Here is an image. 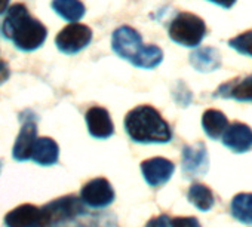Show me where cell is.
<instances>
[{
  "label": "cell",
  "instance_id": "obj_1",
  "mask_svg": "<svg viewBox=\"0 0 252 227\" xmlns=\"http://www.w3.org/2000/svg\"><path fill=\"white\" fill-rule=\"evenodd\" d=\"M2 30L3 34L24 52H32L40 48L48 36L46 27L39 20L33 18L27 6L23 3H15L8 8Z\"/></svg>",
  "mask_w": 252,
  "mask_h": 227
},
{
  "label": "cell",
  "instance_id": "obj_2",
  "mask_svg": "<svg viewBox=\"0 0 252 227\" xmlns=\"http://www.w3.org/2000/svg\"><path fill=\"white\" fill-rule=\"evenodd\" d=\"M111 48L120 58L140 68L150 70L163 61V51L156 45H144L141 34L129 26H122L114 30Z\"/></svg>",
  "mask_w": 252,
  "mask_h": 227
},
{
  "label": "cell",
  "instance_id": "obj_3",
  "mask_svg": "<svg viewBox=\"0 0 252 227\" xmlns=\"http://www.w3.org/2000/svg\"><path fill=\"white\" fill-rule=\"evenodd\" d=\"M125 130L137 143H169L172 131L169 124L152 105H138L125 118Z\"/></svg>",
  "mask_w": 252,
  "mask_h": 227
},
{
  "label": "cell",
  "instance_id": "obj_4",
  "mask_svg": "<svg viewBox=\"0 0 252 227\" xmlns=\"http://www.w3.org/2000/svg\"><path fill=\"white\" fill-rule=\"evenodd\" d=\"M168 33L172 42L186 48H196L206 36V24L191 12H180L171 21Z\"/></svg>",
  "mask_w": 252,
  "mask_h": 227
},
{
  "label": "cell",
  "instance_id": "obj_5",
  "mask_svg": "<svg viewBox=\"0 0 252 227\" xmlns=\"http://www.w3.org/2000/svg\"><path fill=\"white\" fill-rule=\"evenodd\" d=\"M40 212H42L43 226L52 227L54 224L64 223L71 218L74 220L76 217L85 212V208L80 199L74 196H65L49 202L48 205L40 208Z\"/></svg>",
  "mask_w": 252,
  "mask_h": 227
},
{
  "label": "cell",
  "instance_id": "obj_6",
  "mask_svg": "<svg viewBox=\"0 0 252 227\" xmlns=\"http://www.w3.org/2000/svg\"><path fill=\"white\" fill-rule=\"evenodd\" d=\"M92 40V30L80 23H73L64 27L55 37L57 48L67 55H74L85 49Z\"/></svg>",
  "mask_w": 252,
  "mask_h": 227
},
{
  "label": "cell",
  "instance_id": "obj_7",
  "mask_svg": "<svg viewBox=\"0 0 252 227\" xmlns=\"http://www.w3.org/2000/svg\"><path fill=\"white\" fill-rule=\"evenodd\" d=\"M80 200L91 208H105L114 200V190L108 180L94 178L82 187Z\"/></svg>",
  "mask_w": 252,
  "mask_h": 227
},
{
  "label": "cell",
  "instance_id": "obj_8",
  "mask_svg": "<svg viewBox=\"0 0 252 227\" xmlns=\"http://www.w3.org/2000/svg\"><path fill=\"white\" fill-rule=\"evenodd\" d=\"M209 158L203 143L186 146L183 149V172L187 178H194L206 174Z\"/></svg>",
  "mask_w": 252,
  "mask_h": 227
},
{
  "label": "cell",
  "instance_id": "obj_9",
  "mask_svg": "<svg viewBox=\"0 0 252 227\" xmlns=\"http://www.w3.org/2000/svg\"><path fill=\"white\" fill-rule=\"evenodd\" d=\"M175 171V165L165 158H152L141 163V172L144 180L152 187H160L166 184Z\"/></svg>",
  "mask_w": 252,
  "mask_h": 227
},
{
  "label": "cell",
  "instance_id": "obj_10",
  "mask_svg": "<svg viewBox=\"0 0 252 227\" xmlns=\"http://www.w3.org/2000/svg\"><path fill=\"white\" fill-rule=\"evenodd\" d=\"M222 144L233 153H246L252 149V130L242 122H233L221 137Z\"/></svg>",
  "mask_w": 252,
  "mask_h": 227
},
{
  "label": "cell",
  "instance_id": "obj_11",
  "mask_svg": "<svg viewBox=\"0 0 252 227\" xmlns=\"http://www.w3.org/2000/svg\"><path fill=\"white\" fill-rule=\"evenodd\" d=\"M86 125L89 130V134L94 138L98 140H105L113 135L114 132V125L111 122L110 113L102 108V107H91L86 111Z\"/></svg>",
  "mask_w": 252,
  "mask_h": 227
},
{
  "label": "cell",
  "instance_id": "obj_12",
  "mask_svg": "<svg viewBox=\"0 0 252 227\" xmlns=\"http://www.w3.org/2000/svg\"><path fill=\"white\" fill-rule=\"evenodd\" d=\"M37 140V125L33 118H29L18 134V138L12 149V156L18 162L29 161L32 158V152L34 147V143Z\"/></svg>",
  "mask_w": 252,
  "mask_h": 227
},
{
  "label": "cell",
  "instance_id": "obj_13",
  "mask_svg": "<svg viewBox=\"0 0 252 227\" xmlns=\"http://www.w3.org/2000/svg\"><path fill=\"white\" fill-rule=\"evenodd\" d=\"M5 224L6 227H45L40 208L32 203L20 205L8 212L5 217Z\"/></svg>",
  "mask_w": 252,
  "mask_h": 227
},
{
  "label": "cell",
  "instance_id": "obj_14",
  "mask_svg": "<svg viewBox=\"0 0 252 227\" xmlns=\"http://www.w3.org/2000/svg\"><path fill=\"white\" fill-rule=\"evenodd\" d=\"M215 97L236 99L240 102H252V74L242 79H231L222 83L214 94Z\"/></svg>",
  "mask_w": 252,
  "mask_h": 227
},
{
  "label": "cell",
  "instance_id": "obj_15",
  "mask_svg": "<svg viewBox=\"0 0 252 227\" xmlns=\"http://www.w3.org/2000/svg\"><path fill=\"white\" fill-rule=\"evenodd\" d=\"M190 64L202 73H209L221 65V55L215 48L203 46L191 52L190 55Z\"/></svg>",
  "mask_w": 252,
  "mask_h": 227
},
{
  "label": "cell",
  "instance_id": "obj_16",
  "mask_svg": "<svg viewBox=\"0 0 252 227\" xmlns=\"http://www.w3.org/2000/svg\"><path fill=\"white\" fill-rule=\"evenodd\" d=\"M58 158H60V149H58V144L52 138L42 137L36 140L30 159H33L39 165L48 166V165L57 163Z\"/></svg>",
  "mask_w": 252,
  "mask_h": 227
},
{
  "label": "cell",
  "instance_id": "obj_17",
  "mask_svg": "<svg viewBox=\"0 0 252 227\" xmlns=\"http://www.w3.org/2000/svg\"><path fill=\"white\" fill-rule=\"evenodd\" d=\"M202 127H203L205 134L211 140H220L228 127V119L222 111L209 108L202 116Z\"/></svg>",
  "mask_w": 252,
  "mask_h": 227
},
{
  "label": "cell",
  "instance_id": "obj_18",
  "mask_svg": "<svg viewBox=\"0 0 252 227\" xmlns=\"http://www.w3.org/2000/svg\"><path fill=\"white\" fill-rule=\"evenodd\" d=\"M52 9L70 24L77 23L83 18L86 9L80 0H52Z\"/></svg>",
  "mask_w": 252,
  "mask_h": 227
},
{
  "label": "cell",
  "instance_id": "obj_19",
  "mask_svg": "<svg viewBox=\"0 0 252 227\" xmlns=\"http://www.w3.org/2000/svg\"><path fill=\"white\" fill-rule=\"evenodd\" d=\"M231 215L243 223L252 224V193H237L231 199Z\"/></svg>",
  "mask_w": 252,
  "mask_h": 227
},
{
  "label": "cell",
  "instance_id": "obj_20",
  "mask_svg": "<svg viewBox=\"0 0 252 227\" xmlns=\"http://www.w3.org/2000/svg\"><path fill=\"white\" fill-rule=\"evenodd\" d=\"M187 197H189L190 203H193L200 211H209L215 203L212 190L208 186L200 184V183H196L189 189Z\"/></svg>",
  "mask_w": 252,
  "mask_h": 227
},
{
  "label": "cell",
  "instance_id": "obj_21",
  "mask_svg": "<svg viewBox=\"0 0 252 227\" xmlns=\"http://www.w3.org/2000/svg\"><path fill=\"white\" fill-rule=\"evenodd\" d=\"M228 46L245 57H252V30L243 32L228 40Z\"/></svg>",
  "mask_w": 252,
  "mask_h": 227
},
{
  "label": "cell",
  "instance_id": "obj_22",
  "mask_svg": "<svg viewBox=\"0 0 252 227\" xmlns=\"http://www.w3.org/2000/svg\"><path fill=\"white\" fill-rule=\"evenodd\" d=\"M171 227H202L194 217H177L171 220Z\"/></svg>",
  "mask_w": 252,
  "mask_h": 227
},
{
  "label": "cell",
  "instance_id": "obj_23",
  "mask_svg": "<svg viewBox=\"0 0 252 227\" xmlns=\"http://www.w3.org/2000/svg\"><path fill=\"white\" fill-rule=\"evenodd\" d=\"M146 227H171V218H169V215L162 214V215H159V217L152 218V220L146 224Z\"/></svg>",
  "mask_w": 252,
  "mask_h": 227
},
{
  "label": "cell",
  "instance_id": "obj_24",
  "mask_svg": "<svg viewBox=\"0 0 252 227\" xmlns=\"http://www.w3.org/2000/svg\"><path fill=\"white\" fill-rule=\"evenodd\" d=\"M209 2H212V3H215V5H218V6L224 8V9H230L237 2V0H209Z\"/></svg>",
  "mask_w": 252,
  "mask_h": 227
},
{
  "label": "cell",
  "instance_id": "obj_25",
  "mask_svg": "<svg viewBox=\"0 0 252 227\" xmlns=\"http://www.w3.org/2000/svg\"><path fill=\"white\" fill-rule=\"evenodd\" d=\"M9 2H11V0H0V15H2L5 11H8Z\"/></svg>",
  "mask_w": 252,
  "mask_h": 227
}]
</instances>
